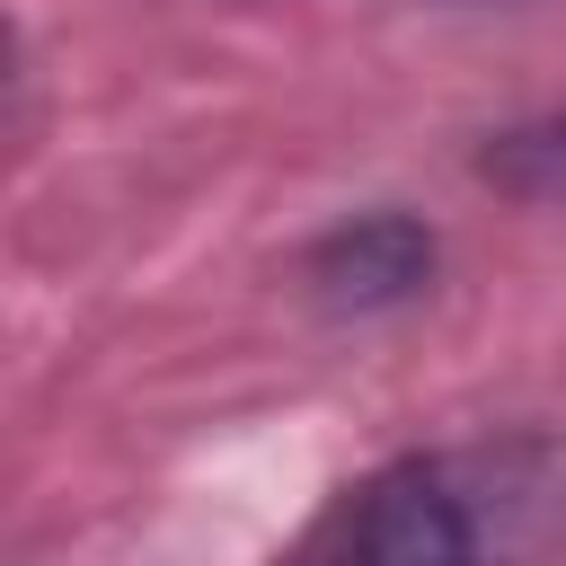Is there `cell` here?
<instances>
[{"label": "cell", "mask_w": 566, "mask_h": 566, "mask_svg": "<svg viewBox=\"0 0 566 566\" xmlns=\"http://www.w3.org/2000/svg\"><path fill=\"white\" fill-rule=\"evenodd\" d=\"M336 566H478V513L442 460H398L354 495Z\"/></svg>", "instance_id": "obj_1"}, {"label": "cell", "mask_w": 566, "mask_h": 566, "mask_svg": "<svg viewBox=\"0 0 566 566\" xmlns=\"http://www.w3.org/2000/svg\"><path fill=\"white\" fill-rule=\"evenodd\" d=\"M433 230L416 221V212H354V221H336L318 248H310V301L318 310H336V318H380V310H407L424 283H433Z\"/></svg>", "instance_id": "obj_2"}]
</instances>
